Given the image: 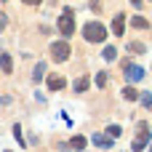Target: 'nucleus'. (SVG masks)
Segmentation results:
<instances>
[{"label":"nucleus","instance_id":"8","mask_svg":"<svg viewBox=\"0 0 152 152\" xmlns=\"http://www.w3.org/2000/svg\"><path fill=\"white\" fill-rule=\"evenodd\" d=\"M48 88H51V91H61V88H64V77H61V75H51V77H48Z\"/></svg>","mask_w":152,"mask_h":152},{"label":"nucleus","instance_id":"17","mask_svg":"<svg viewBox=\"0 0 152 152\" xmlns=\"http://www.w3.org/2000/svg\"><path fill=\"white\" fill-rule=\"evenodd\" d=\"M139 102L150 110V107H152V94H139Z\"/></svg>","mask_w":152,"mask_h":152},{"label":"nucleus","instance_id":"9","mask_svg":"<svg viewBox=\"0 0 152 152\" xmlns=\"http://www.w3.org/2000/svg\"><path fill=\"white\" fill-rule=\"evenodd\" d=\"M0 67H3V72H5V75H11V72H13V61H11V56H8V53H0Z\"/></svg>","mask_w":152,"mask_h":152},{"label":"nucleus","instance_id":"12","mask_svg":"<svg viewBox=\"0 0 152 152\" xmlns=\"http://www.w3.org/2000/svg\"><path fill=\"white\" fill-rule=\"evenodd\" d=\"M43 75H45V64L40 61V64H35V72H32V80H35V83H40V80H43Z\"/></svg>","mask_w":152,"mask_h":152},{"label":"nucleus","instance_id":"21","mask_svg":"<svg viewBox=\"0 0 152 152\" xmlns=\"http://www.w3.org/2000/svg\"><path fill=\"white\" fill-rule=\"evenodd\" d=\"M5 24H8V19H5V13H0V32L5 29Z\"/></svg>","mask_w":152,"mask_h":152},{"label":"nucleus","instance_id":"7","mask_svg":"<svg viewBox=\"0 0 152 152\" xmlns=\"http://www.w3.org/2000/svg\"><path fill=\"white\" fill-rule=\"evenodd\" d=\"M112 32H115L118 37H120V35L126 32V16H123V13H118V16L112 19Z\"/></svg>","mask_w":152,"mask_h":152},{"label":"nucleus","instance_id":"10","mask_svg":"<svg viewBox=\"0 0 152 152\" xmlns=\"http://www.w3.org/2000/svg\"><path fill=\"white\" fill-rule=\"evenodd\" d=\"M86 144H88L86 136H72V139H69V147H72V150H86Z\"/></svg>","mask_w":152,"mask_h":152},{"label":"nucleus","instance_id":"6","mask_svg":"<svg viewBox=\"0 0 152 152\" xmlns=\"http://www.w3.org/2000/svg\"><path fill=\"white\" fill-rule=\"evenodd\" d=\"M91 142H94L96 147H102V150H110L115 139H112V136H107V134H94V136H91Z\"/></svg>","mask_w":152,"mask_h":152},{"label":"nucleus","instance_id":"19","mask_svg":"<svg viewBox=\"0 0 152 152\" xmlns=\"http://www.w3.org/2000/svg\"><path fill=\"white\" fill-rule=\"evenodd\" d=\"M107 136L118 139V136H120V126H110V128H107Z\"/></svg>","mask_w":152,"mask_h":152},{"label":"nucleus","instance_id":"4","mask_svg":"<svg viewBox=\"0 0 152 152\" xmlns=\"http://www.w3.org/2000/svg\"><path fill=\"white\" fill-rule=\"evenodd\" d=\"M147 144H150V126L139 123L136 126V139H134V152H142Z\"/></svg>","mask_w":152,"mask_h":152},{"label":"nucleus","instance_id":"16","mask_svg":"<svg viewBox=\"0 0 152 152\" xmlns=\"http://www.w3.org/2000/svg\"><path fill=\"white\" fill-rule=\"evenodd\" d=\"M86 88H88V77H77V83H75V91H77V94H83Z\"/></svg>","mask_w":152,"mask_h":152},{"label":"nucleus","instance_id":"5","mask_svg":"<svg viewBox=\"0 0 152 152\" xmlns=\"http://www.w3.org/2000/svg\"><path fill=\"white\" fill-rule=\"evenodd\" d=\"M123 72H126V77H128L131 83H136V80H142V77H144V69H142L139 64H131V61H126Z\"/></svg>","mask_w":152,"mask_h":152},{"label":"nucleus","instance_id":"1","mask_svg":"<svg viewBox=\"0 0 152 152\" xmlns=\"http://www.w3.org/2000/svg\"><path fill=\"white\" fill-rule=\"evenodd\" d=\"M83 37L88 43H102V40H107V27L99 24V21H88L83 27Z\"/></svg>","mask_w":152,"mask_h":152},{"label":"nucleus","instance_id":"22","mask_svg":"<svg viewBox=\"0 0 152 152\" xmlns=\"http://www.w3.org/2000/svg\"><path fill=\"white\" fill-rule=\"evenodd\" d=\"M142 3H144V0H131V5H134V8H142Z\"/></svg>","mask_w":152,"mask_h":152},{"label":"nucleus","instance_id":"15","mask_svg":"<svg viewBox=\"0 0 152 152\" xmlns=\"http://www.w3.org/2000/svg\"><path fill=\"white\" fill-rule=\"evenodd\" d=\"M102 56H104V59H107V61H112V59H115V56H118V51H115V48H112V45H107V48H104V51H102Z\"/></svg>","mask_w":152,"mask_h":152},{"label":"nucleus","instance_id":"18","mask_svg":"<svg viewBox=\"0 0 152 152\" xmlns=\"http://www.w3.org/2000/svg\"><path fill=\"white\" fill-rule=\"evenodd\" d=\"M128 51H134V53H144L147 48H144V43H131V45H128Z\"/></svg>","mask_w":152,"mask_h":152},{"label":"nucleus","instance_id":"20","mask_svg":"<svg viewBox=\"0 0 152 152\" xmlns=\"http://www.w3.org/2000/svg\"><path fill=\"white\" fill-rule=\"evenodd\" d=\"M13 136H16V142L24 147V136H21V126H13Z\"/></svg>","mask_w":152,"mask_h":152},{"label":"nucleus","instance_id":"2","mask_svg":"<svg viewBox=\"0 0 152 152\" xmlns=\"http://www.w3.org/2000/svg\"><path fill=\"white\" fill-rule=\"evenodd\" d=\"M69 53H72V48H69L67 40H56V43H51V56H53V61L64 64V61L69 59Z\"/></svg>","mask_w":152,"mask_h":152},{"label":"nucleus","instance_id":"14","mask_svg":"<svg viewBox=\"0 0 152 152\" xmlns=\"http://www.w3.org/2000/svg\"><path fill=\"white\" fill-rule=\"evenodd\" d=\"M107 83H110V75H107V72H99V75H96V86H99V88H107Z\"/></svg>","mask_w":152,"mask_h":152},{"label":"nucleus","instance_id":"24","mask_svg":"<svg viewBox=\"0 0 152 152\" xmlns=\"http://www.w3.org/2000/svg\"><path fill=\"white\" fill-rule=\"evenodd\" d=\"M150 152H152V147H150Z\"/></svg>","mask_w":152,"mask_h":152},{"label":"nucleus","instance_id":"13","mask_svg":"<svg viewBox=\"0 0 152 152\" xmlns=\"http://www.w3.org/2000/svg\"><path fill=\"white\" fill-rule=\"evenodd\" d=\"M123 99H128V102H136V99H139V94H136V88H131V86H126V88H123Z\"/></svg>","mask_w":152,"mask_h":152},{"label":"nucleus","instance_id":"3","mask_svg":"<svg viewBox=\"0 0 152 152\" xmlns=\"http://www.w3.org/2000/svg\"><path fill=\"white\" fill-rule=\"evenodd\" d=\"M59 32L64 35V37H72V32H75V19H72V11L69 8H64V13L59 16Z\"/></svg>","mask_w":152,"mask_h":152},{"label":"nucleus","instance_id":"23","mask_svg":"<svg viewBox=\"0 0 152 152\" xmlns=\"http://www.w3.org/2000/svg\"><path fill=\"white\" fill-rule=\"evenodd\" d=\"M21 3H27V5H37V3H43V0H21Z\"/></svg>","mask_w":152,"mask_h":152},{"label":"nucleus","instance_id":"11","mask_svg":"<svg viewBox=\"0 0 152 152\" xmlns=\"http://www.w3.org/2000/svg\"><path fill=\"white\" fill-rule=\"evenodd\" d=\"M131 24H134L136 29H150V21H147L144 16H134V19H131Z\"/></svg>","mask_w":152,"mask_h":152}]
</instances>
